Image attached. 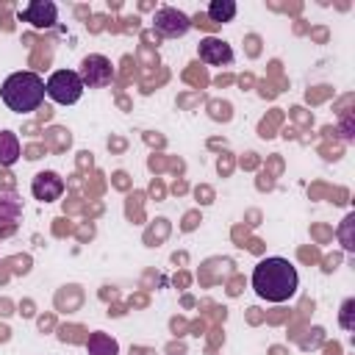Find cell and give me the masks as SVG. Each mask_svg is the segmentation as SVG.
<instances>
[{"label":"cell","instance_id":"obj_8","mask_svg":"<svg viewBox=\"0 0 355 355\" xmlns=\"http://www.w3.org/2000/svg\"><path fill=\"white\" fill-rule=\"evenodd\" d=\"M31 191H33V197H36L39 202H55V200H61V194H64V178H61L58 172H53V169H44V172L33 175Z\"/></svg>","mask_w":355,"mask_h":355},{"label":"cell","instance_id":"obj_6","mask_svg":"<svg viewBox=\"0 0 355 355\" xmlns=\"http://www.w3.org/2000/svg\"><path fill=\"white\" fill-rule=\"evenodd\" d=\"M197 58L208 67H227L233 64V47L219 36H205L197 44Z\"/></svg>","mask_w":355,"mask_h":355},{"label":"cell","instance_id":"obj_11","mask_svg":"<svg viewBox=\"0 0 355 355\" xmlns=\"http://www.w3.org/2000/svg\"><path fill=\"white\" fill-rule=\"evenodd\" d=\"M236 11H239V6L233 3V0H211V6H208V17H211V22H233V17H236Z\"/></svg>","mask_w":355,"mask_h":355},{"label":"cell","instance_id":"obj_12","mask_svg":"<svg viewBox=\"0 0 355 355\" xmlns=\"http://www.w3.org/2000/svg\"><path fill=\"white\" fill-rule=\"evenodd\" d=\"M338 324H341L344 330H355V300H352V297H347V300L341 302Z\"/></svg>","mask_w":355,"mask_h":355},{"label":"cell","instance_id":"obj_9","mask_svg":"<svg viewBox=\"0 0 355 355\" xmlns=\"http://www.w3.org/2000/svg\"><path fill=\"white\" fill-rule=\"evenodd\" d=\"M86 352L89 355H119V344L114 336L103 333V330H94L86 341Z\"/></svg>","mask_w":355,"mask_h":355},{"label":"cell","instance_id":"obj_10","mask_svg":"<svg viewBox=\"0 0 355 355\" xmlns=\"http://www.w3.org/2000/svg\"><path fill=\"white\" fill-rule=\"evenodd\" d=\"M19 139L14 130H0V166H14L19 161Z\"/></svg>","mask_w":355,"mask_h":355},{"label":"cell","instance_id":"obj_1","mask_svg":"<svg viewBox=\"0 0 355 355\" xmlns=\"http://www.w3.org/2000/svg\"><path fill=\"white\" fill-rule=\"evenodd\" d=\"M300 288V275L288 258H263L252 269V291L266 302H288Z\"/></svg>","mask_w":355,"mask_h":355},{"label":"cell","instance_id":"obj_13","mask_svg":"<svg viewBox=\"0 0 355 355\" xmlns=\"http://www.w3.org/2000/svg\"><path fill=\"white\" fill-rule=\"evenodd\" d=\"M352 222H355V216L349 214V216L344 219V225H341V239H344V247H347V250H352V241H349V225H352Z\"/></svg>","mask_w":355,"mask_h":355},{"label":"cell","instance_id":"obj_7","mask_svg":"<svg viewBox=\"0 0 355 355\" xmlns=\"http://www.w3.org/2000/svg\"><path fill=\"white\" fill-rule=\"evenodd\" d=\"M19 19L22 22H31L39 31H47V28H53L58 22V6L53 0H31L19 11Z\"/></svg>","mask_w":355,"mask_h":355},{"label":"cell","instance_id":"obj_3","mask_svg":"<svg viewBox=\"0 0 355 355\" xmlns=\"http://www.w3.org/2000/svg\"><path fill=\"white\" fill-rule=\"evenodd\" d=\"M44 92L53 103L58 105H75L80 97H83V83H80V75L75 69H55L47 80H44Z\"/></svg>","mask_w":355,"mask_h":355},{"label":"cell","instance_id":"obj_4","mask_svg":"<svg viewBox=\"0 0 355 355\" xmlns=\"http://www.w3.org/2000/svg\"><path fill=\"white\" fill-rule=\"evenodd\" d=\"M80 75L83 89H105L114 80V64L103 53H89L80 58V67L75 69Z\"/></svg>","mask_w":355,"mask_h":355},{"label":"cell","instance_id":"obj_5","mask_svg":"<svg viewBox=\"0 0 355 355\" xmlns=\"http://www.w3.org/2000/svg\"><path fill=\"white\" fill-rule=\"evenodd\" d=\"M191 25H194L191 17L186 11H180V8H175V6H161L153 14V28L164 39H180V36H186L191 31Z\"/></svg>","mask_w":355,"mask_h":355},{"label":"cell","instance_id":"obj_2","mask_svg":"<svg viewBox=\"0 0 355 355\" xmlns=\"http://www.w3.org/2000/svg\"><path fill=\"white\" fill-rule=\"evenodd\" d=\"M44 80L36 72H11L3 86H0V97L3 103L14 111V114H31L44 103Z\"/></svg>","mask_w":355,"mask_h":355}]
</instances>
